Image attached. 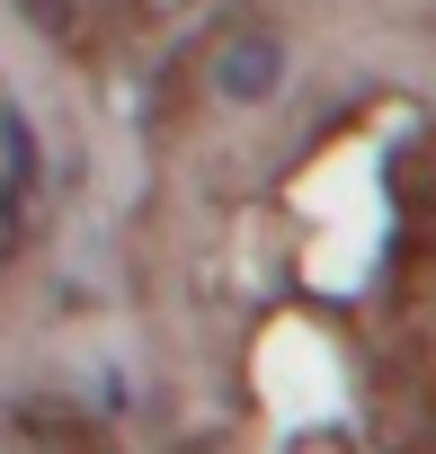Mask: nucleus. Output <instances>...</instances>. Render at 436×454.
<instances>
[{
    "instance_id": "1",
    "label": "nucleus",
    "mask_w": 436,
    "mask_h": 454,
    "mask_svg": "<svg viewBox=\"0 0 436 454\" xmlns=\"http://www.w3.org/2000/svg\"><path fill=\"white\" fill-rule=\"evenodd\" d=\"M205 81H214L223 107H268L285 90V36L259 27V19H232L223 36L205 45Z\"/></svg>"
},
{
    "instance_id": "2",
    "label": "nucleus",
    "mask_w": 436,
    "mask_h": 454,
    "mask_svg": "<svg viewBox=\"0 0 436 454\" xmlns=\"http://www.w3.org/2000/svg\"><path fill=\"white\" fill-rule=\"evenodd\" d=\"M0 187H10V196L36 187V125H27L19 98H0Z\"/></svg>"
},
{
    "instance_id": "3",
    "label": "nucleus",
    "mask_w": 436,
    "mask_h": 454,
    "mask_svg": "<svg viewBox=\"0 0 436 454\" xmlns=\"http://www.w3.org/2000/svg\"><path fill=\"white\" fill-rule=\"evenodd\" d=\"M19 205H27V196H10V187H0V259L19 250Z\"/></svg>"
}]
</instances>
